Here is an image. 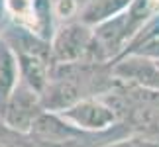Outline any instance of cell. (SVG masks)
I'll return each instance as SVG.
<instances>
[{"label":"cell","instance_id":"obj_8","mask_svg":"<svg viewBox=\"0 0 159 147\" xmlns=\"http://www.w3.org/2000/svg\"><path fill=\"white\" fill-rule=\"evenodd\" d=\"M134 0H87L79 10L77 20L94 28L98 24L110 20V18L122 14L124 10H128V6Z\"/></svg>","mask_w":159,"mask_h":147},{"label":"cell","instance_id":"obj_10","mask_svg":"<svg viewBox=\"0 0 159 147\" xmlns=\"http://www.w3.org/2000/svg\"><path fill=\"white\" fill-rule=\"evenodd\" d=\"M143 137H149V139H155V141H159V120L155 122V126L151 127V130H149L148 133H145Z\"/></svg>","mask_w":159,"mask_h":147},{"label":"cell","instance_id":"obj_1","mask_svg":"<svg viewBox=\"0 0 159 147\" xmlns=\"http://www.w3.org/2000/svg\"><path fill=\"white\" fill-rule=\"evenodd\" d=\"M63 120L77 126L79 130L90 131V133H102L112 130L116 124H120V118L110 108V104L104 102L100 96L83 98L77 104L65 108L63 112H57Z\"/></svg>","mask_w":159,"mask_h":147},{"label":"cell","instance_id":"obj_5","mask_svg":"<svg viewBox=\"0 0 159 147\" xmlns=\"http://www.w3.org/2000/svg\"><path fill=\"white\" fill-rule=\"evenodd\" d=\"M89 98L83 84L69 77H51L41 92V104L47 112H63L65 108Z\"/></svg>","mask_w":159,"mask_h":147},{"label":"cell","instance_id":"obj_3","mask_svg":"<svg viewBox=\"0 0 159 147\" xmlns=\"http://www.w3.org/2000/svg\"><path fill=\"white\" fill-rule=\"evenodd\" d=\"M45 112L43 104H41V94L26 82H18L16 90L12 92L10 100L6 102L4 110L0 116L8 124L12 130L20 133H30L35 124V120Z\"/></svg>","mask_w":159,"mask_h":147},{"label":"cell","instance_id":"obj_6","mask_svg":"<svg viewBox=\"0 0 159 147\" xmlns=\"http://www.w3.org/2000/svg\"><path fill=\"white\" fill-rule=\"evenodd\" d=\"M16 57H18V65H20V81L41 94L51 78L53 61L41 57V55L22 53V51H16Z\"/></svg>","mask_w":159,"mask_h":147},{"label":"cell","instance_id":"obj_11","mask_svg":"<svg viewBox=\"0 0 159 147\" xmlns=\"http://www.w3.org/2000/svg\"><path fill=\"white\" fill-rule=\"evenodd\" d=\"M0 32H2V26H0Z\"/></svg>","mask_w":159,"mask_h":147},{"label":"cell","instance_id":"obj_9","mask_svg":"<svg viewBox=\"0 0 159 147\" xmlns=\"http://www.w3.org/2000/svg\"><path fill=\"white\" fill-rule=\"evenodd\" d=\"M14 131H16V130H12V127H10V126L4 122V118L0 116V139H2V137H8V136H12Z\"/></svg>","mask_w":159,"mask_h":147},{"label":"cell","instance_id":"obj_7","mask_svg":"<svg viewBox=\"0 0 159 147\" xmlns=\"http://www.w3.org/2000/svg\"><path fill=\"white\" fill-rule=\"evenodd\" d=\"M18 82H20V65H18L16 51L0 35V112L10 100Z\"/></svg>","mask_w":159,"mask_h":147},{"label":"cell","instance_id":"obj_4","mask_svg":"<svg viewBox=\"0 0 159 147\" xmlns=\"http://www.w3.org/2000/svg\"><path fill=\"white\" fill-rule=\"evenodd\" d=\"M110 67H112V75L116 81L159 90V67L155 59L143 57L138 53H128L110 61Z\"/></svg>","mask_w":159,"mask_h":147},{"label":"cell","instance_id":"obj_2","mask_svg":"<svg viewBox=\"0 0 159 147\" xmlns=\"http://www.w3.org/2000/svg\"><path fill=\"white\" fill-rule=\"evenodd\" d=\"M93 28L81 20H71L57 26L51 38V55L55 63H75L84 61L93 43Z\"/></svg>","mask_w":159,"mask_h":147}]
</instances>
